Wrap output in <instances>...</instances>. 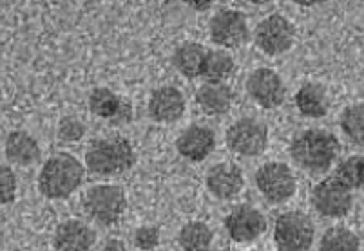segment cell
<instances>
[{"instance_id": "obj_1", "label": "cell", "mask_w": 364, "mask_h": 251, "mask_svg": "<svg viewBox=\"0 0 364 251\" xmlns=\"http://www.w3.org/2000/svg\"><path fill=\"white\" fill-rule=\"evenodd\" d=\"M341 143L336 134L323 128H309L294 138L290 156L294 163L310 174H324L337 161Z\"/></svg>"}, {"instance_id": "obj_2", "label": "cell", "mask_w": 364, "mask_h": 251, "mask_svg": "<svg viewBox=\"0 0 364 251\" xmlns=\"http://www.w3.org/2000/svg\"><path fill=\"white\" fill-rule=\"evenodd\" d=\"M136 163V152L131 141L122 136L92 141L85 152V167L98 177H114L131 170Z\"/></svg>"}, {"instance_id": "obj_3", "label": "cell", "mask_w": 364, "mask_h": 251, "mask_svg": "<svg viewBox=\"0 0 364 251\" xmlns=\"http://www.w3.org/2000/svg\"><path fill=\"white\" fill-rule=\"evenodd\" d=\"M84 183V167L75 156L60 152L49 157L38 174V190L48 199H65Z\"/></svg>"}, {"instance_id": "obj_4", "label": "cell", "mask_w": 364, "mask_h": 251, "mask_svg": "<svg viewBox=\"0 0 364 251\" xmlns=\"http://www.w3.org/2000/svg\"><path fill=\"white\" fill-rule=\"evenodd\" d=\"M127 206V196L124 188L117 184H98L89 188L84 197V210L100 226H114Z\"/></svg>"}, {"instance_id": "obj_5", "label": "cell", "mask_w": 364, "mask_h": 251, "mask_svg": "<svg viewBox=\"0 0 364 251\" xmlns=\"http://www.w3.org/2000/svg\"><path fill=\"white\" fill-rule=\"evenodd\" d=\"M314 237L316 226L303 211H284L274 224V240L279 251H309Z\"/></svg>"}, {"instance_id": "obj_6", "label": "cell", "mask_w": 364, "mask_h": 251, "mask_svg": "<svg viewBox=\"0 0 364 251\" xmlns=\"http://www.w3.org/2000/svg\"><path fill=\"white\" fill-rule=\"evenodd\" d=\"M256 186L268 203L283 204L296 194L297 179L289 164L270 161L257 168Z\"/></svg>"}, {"instance_id": "obj_7", "label": "cell", "mask_w": 364, "mask_h": 251, "mask_svg": "<svg viewBox=\"0 0 364 251\" xmlns=\"http://www.w3.org/2000/svg\"><path fill=\"white\" fill-rule=\"evenodd\" d=\"M254 42H256L257 49L263 51L264 55H284L296 44V28L287 16L274 13L256 26Z\"/></svg>"}, {"instance_id": "obj_8", "label": "cell", "mask_w": 364, "mask_h": 251, "mask_svg": "<svg viewBox=\"0 0 364 251\" xmlns=\"http://www.w3.org/2000/svg\"><path fill=\"white\" fill-rule=\"evenodd\" d=\"M227 145L237 156H261L268 147L267 125L254 118H241L228 127Z\"/></svg>"}, {"instance_id": "obj_9", "label": "cell", "mask_w": 364, "mask_h": 251, "mask_svg": "<svg viewBox=\"0 0 364 251\" xmlns=\"http://www.w3.org/2000/svg\"><path fill=\"white\" fill-rule=\"evenodd\" d=\"M312 204L319 216L341 219L352 210L353 190L341 183L337 177H326L312 190Z\"/></svg>"}, {"instance_id": "obj_10", "label": "cell", "mask_w": 364, "mask_h": 251, "mask_svg": "<svg viewBox=\"0 0 364 251\" xmlns=\"http://www.w3.org/2000/svg\"><path fill=\"white\" fill-rule=\"evenodd\" d=\"M208 31H210V40L216 45H221V49L240 48V45L247 44L248 36H250L245 13L230 8L220 9L213 16Z\"/></svg>"}, {"instance_id": "obj_11", "label": "cell", "mask_w": 364, "mask_h": 251, "mask_svg": "<svg viewBox=\"0 0 364 251\" xmlns=\"http://www.w3.org/2000/svg\"><path fill=\"white\" fill-rule=\"evenodd\" d=\"M247 92L261 108H267V111L279 107L287 96L283 78L274 69L268 67L250 72L247 78Z\"/></svg>"}, {"instance_id": "obj_12", "label": "cell", "mask_w": 364, "mask_h": 251, "mask_svg": "<svg viewBox=\"0 0 364 251\" xmlns=\"http://www.w3.org/2000/svg\"><path fill=\"white\" fill-rule=\"evenodd\" d=\"M225 230L234 242H252L267 230V219L257 208L241 204L225 217Z\"/></svg>"}, {"instance_id": "obj_13", "label": "cell", "mask_w": 364, "mask_h": 251, "mask_svg": "<svg viewBox=\"0 0 364 251\" xmlns=\"http://www.w3.org/2000/svg\"><path fill=\"white\" fill-rule=\"evenodd\" d=\"M207 188L216 199H234V197L240 196L245 188L243 172L234 163L214 164L207 172Z\"/></svg>"}, {"instance_id": "obj_14", "label": "cell", "mask_w": 364, "mask_h": 251, "mask_svg": "<svg viewBox=\"0 0 364 251\" xmlns=\"http://www.w3.org/2000/svg\"><path fill=\"white\" fill-rule=\"evenodd\" d=\"M216 147V136L210 128L203 125H191L185 128L176 140V150L185 160L201 163L207 160Z\"/></svg>"}, {"instance_id": "obj_15", "label": "cell", "mask_w": 364, "mask_h": 251, "mask_svg": "<svg viewBox=\"0 0 364 251\" xmlns=\"http://www.w3.org/2000/svg\"><path fill=\"white\" fill-rule=\"evenodd\" d=\"M97 244V235L89 224L78 219H69L58 224L53 237L56 251H92Z\"/></svg>"}, {"instance_id": "obj_16", "label": "cell", "mask_w": 364, "mask_h": 251, "mask_svg": "<svg viewBox=\"0 0 364 251\" xmlns=\"http://www.w3.org/2000/svg\"><path fill=\"white\" fill-rule=\"evenodd\" d=\"M185 98L180 89L165 85L156 89L149 98V114L158 123H174L183 116Z\"/></svg>"}, {"instance_id": "obj_17", "label": "cell", "mask_w": 364, "mask_h": 251, "mask_svg": "<svg viewBox=\"0 0 364 251\" xmlns=\"http://www.w3.org/2000/svg\"><path fill=\"white\" fill-rule=\"evenodd\" d=\"M4 154L16 167H31L41 160V145L26 130H13L6 140Z\"/></svg>"}, {"instance_id": "obj_18", "label": "cell", "mask_w": 364, "mask_h": 251, "mask_svg": "<svg viewBox=\"0 0 364 251\" xmlns=\"http://www.w3.org/2000/svg\"><path fill=\"white\" fill-rule=\"evenodd\" d=\"M196 104L205 114L223 116L232 108L234 92L227 84L205 82L196 92Z\"/></svg>"}, {"instance_id": "obj_19", "label": "cell", "mask_w": 364, "mask_h": 251, "mask_svg": "<svg viewBox=\"0 0 364 251\" xmlns=\"http://www.w3.org/2000/svg\"><path fill=\"white\" fill-rule=\"evenodd\" d=\"M296 105L301 114L306 118H312V120L324 118L330 111V98L326 87L317 82L301 85L299 91L296 92Z\"/></svg>"}, {"instance_id": "obj_20", "label": "cell", "mask_w": 364, "mask_h": 251, "mask_svg": "<svg viewBox=\"0 0 364 251\" xmlns=\"http://www.w3.org/2000/svg\"><path fill=\"white\" fill-rule=\"evenodd\" d=\"M205 56H207V49L200 42H183L172 55V64L185 78L193 80L201 76Z\"/></svg>"}, {"instance_id": "obj_21", "label": "cell", "mask_w": 364, "mask_h": 251, "mask_svg": "<svg viewBox=\"0 0 364 251\" xmlns=\"http://www.w3.org/2000/svg\"><path fill=\"white\" fill-rule=\"evenodd\" d=\"M236 71V62H234V56L227 51V49H207V56H205L203 62V76L207 82H213V84H225V80H228L230 76Z\"/></svg>"}, {"instance_id": "obj_22", "label": "cell", "mask_w": 364, "mask_h": 251, "mask_svg": "<svg viewBox=\"0 0 364 251\" xmlns=\"http://www.w3.org/2000/svg\"><path fill=\"white\" fill-rule=\"evenodd\" d=\"M214 233L210 226L201 221L187 223L178 233V242L183 251H210Z\"/></svg>"}, {"instance_id": "obj_23", "label": "cell", "mask_w": 364, "mask_h": 251, "mask_svg": "<svg viewBox=\"0 0 364 251\" xmlns=\"http://www.w3.org/2000/svg\"><path fill=\"white\" fill-rule=\"evenodd\" d=\"M89 111L95 116H98L100 120L111 121L114 116L120 111L124 98L118 96L117 92L111 91L109 87H97L89 94Z\"/></svg>"}, {"instance_id": "obj_24", "label": "cell", "mask_w": 364, "mask_h": 251, "mask_svg": "<svg viewBox=\"0 0 364 251\" xmlns=\"http://www.w3.org/2000/svg\"><path fill=\"white\" fill-rule=\"evenodd\" d=\"M319 251H360V240L350 228L333 226L321 239Z\"/></svg>"}, {"instance_id": "obj_25", "label": "cell", "mask_w": 364, "mask_h": 251, "mask_svg": "<svg viewBox=\"0 0 364 251\" xmlns=\"http://www.w3.org/2000/svg\"><path fill=\"white\" fill-rule=\"evenodd\" d=\"M341 128L353 143L363 145L364 138V105L352 104L344 108L341 114Z\"/></svg>"}, {"instance_id": "obj_26", "label": "cell", "mask_w": 364, "mask_h": 251, "mask_svg": "<svg viewBox=\"0 0 364 251\" xmlns=\"http://www.w3.org/2000/svg\"><path fill=\"white\" fill-rule=\"evenodd\" d=\"M363 156H350L341 161L336 170L337 179L350 188V190H359L364 183V170H363Z\"/></svg>"}, {"instance_id": "obj_27", "label": "cell", "mask_w": 364, "mask_h": 251, "mask_svg": "<svg viewBox=\"0 0 364 251\" xmlns=\"http://www.w3.org/2000/svg\"><path fill=\"white\" fill-rule=\"evenodd\" d=\"M85 134V125L76 116H65L62 118L58 128H56V136L64 143H75L80 141Z\"/></svg>"}, {"instance_id": "obj_28", "label": "cell", "mask_w": 364, "mask_h": 251, "mask_svg": "<svg viewBox=\"0 0 364 251\" xmlns=\"http://www.w3.org/2000/svg\"><path fill=\"white\" fill-rule=\"evenodd\" d=\"M16 199V176L6 164H0V206L11 204Z\"/></svg>"}, {"instance_id": "obj_29", "label": "cell", "mask_w": 364, "mask_h": 251, "mask_svg": "<svg viewBox=\"0 0 364 251\" xmlns=\"http://www.w3.org/2000/svg\"><path fill=\"white\" fill-rule=\"evenodd\" d=\"M134 244L140 251L156 250L160 244V230L156 226H141L134 231Z\"/></svg>"}, {"instance_id": "obj_30", "label": "cell", "mask_w": 364, "mask_h": 251, "mask_svg": "<svg viewBox=\"0 0 364 251\" xmlns=\"http://www.w3.org/2000/svg\"><path fill=\"white\" fill-rule=\"evenodd\" d=\"M131 120H132V105H131V101L125 100L124 98V104H122L118 114L111 120V123L117 125V127H122V125L131 123Z\"/></svg>"}, {"instance_id": "obj_31", "label": "cell", "mask_w": 364, "mask_h": 251, "mask_svg": "<svg viewBox=\"0 0 364 251\" xmlns=\"http://www.w3.org/2000/svg\"><path fill=\"white\" fill-rule=\"evenodd\" d=\"M100 251H129V250L125 247V244L122 242V240L111 239L104 244V247H102Z\"/></svg>"}]
</instances>
